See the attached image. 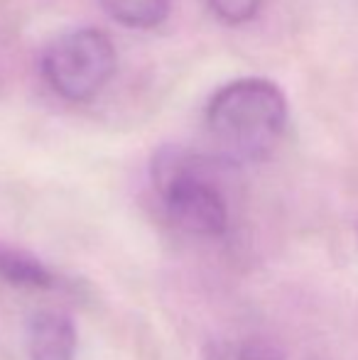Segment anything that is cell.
I'll return each instance as SVG.
<instances>
[{"instance_id":"obj_1","label":"cell","mask_w":358,"mask_h":360,"mask_svg":"<svg viewBox=\"0 0 358 360\" xmlns=\"http://www.w3.org/2000/svg\"><path fill=\"white\" fill-rule=\"evenodd\" d=\"M287 98L277 84L245 76L221 86L206 105L204 125L214 155L226 165H250L270 155L287 128Z\"/></svg>"},{"instance_id":"obj_2","label":"cell","mask_w":358,"mask_h":360,"mask_svg":"<svg viewBox=\"0 0 358 360\" xmlns=\"http://www.w3.org/2000/svg\"><path fill=\"white\" fill-rule=\"evenodd\" d=\"M155 184L165 214L179 231L199 238H219L229 231V206L206 174L201 157L181 150L160 152L155 160Z\"/></svg>"},{"instance_id":"obj_3","label":"cell","mask_w":358,"mask_h":360,"mask_svg":"<svg viewBox=\"0 0 358 360\" xmlns=\"http://www.w3.org/2000/svg\"><path fill=\"white\" fill-rule=\"evenodd\" d=\"M115 44L103 30L79 27L59 34L42 54V76L64 101L84 103L115 74Z\"/></svg>"},{"instance_id":"obj_4","label":"cell","mask_w":358,"mask_h":360,"mask_svg":"<svg viewBox=\"0 0 358 360\" xmlns=\"http://www.w3.org/2000/svg\"><path fill=\"white\" fill-rule=\"evenodd\" d=\"M30 360H74L77 328L62 311H39L27 323Z\"/></svg>"},{"instance_id":"obj_5","label":"cell","mask_w":358,"mask_h":360,"mask_svg":"<svg viewBox=\"0 0 358 360\" xmlns=\"http://www.w3.org/2000/svg\"><path fill=\"white\" fill-rule=\"evenodd\" d=\"M0 280L20 289H52L57 285L54 275L39 257L0 243Z\"/></svg>"},{"instance_id":"obj_6","label":"cell","mask_w":358,"mask_h":360,"mask_svg":"<svg viewBox=\"0 0 358 360\" xmlns=\"http://www.w3.org/2000/svg\"><path fill=\"white\" fill-rule=\"evenodd\" d=\"M103 10L130 30H155L170 18V0H101Z\"/></svg>"},{"instance_id":"obj_7","label":"cell","mask_w":358,"mask_h":360,"mask_svg":"<svg viewBox=\"0 0 358 360\" xmlns=\"http://www.w3.org/2000/svg\"><path fill=\"white\" fill-rule=\"evenodd\" d=\"M204 360H282L280 353L263 341H219L211 343Z\"/></svg>"},{"instance_id":"obj_8","label":"cell","mask_w":358,"mask_h":360,"mask_svg":"<svg viewBox=\"0 0 358 360\" xmlns=\"http://www.w3.org/2000/svg\"><path fill=\"white\" fill-rule=\"evenodd\" d=\"M263 0H209V8L221 22L245 25L260 13Z\"/></svg>"}]
</instances>
